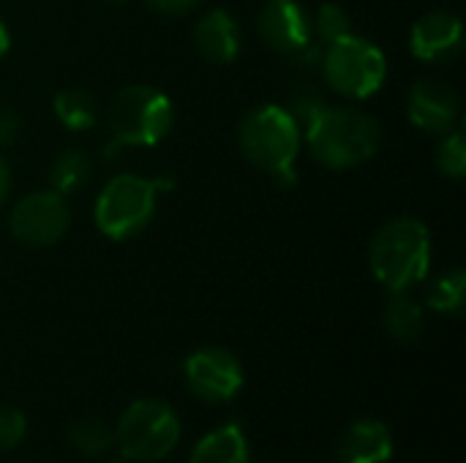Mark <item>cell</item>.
<instances>
[{
  "label": "cell",
  "mask_w": 466,
  "mask_h": 463,
  "mask_svg": "<svg viewBox=\"0 0 466 463\" xmlns=\"http://www.w3.org/2000/svg\"><path fill=\"white\" fill-rule=\"evenodd\" d=\"M188 390L208 404H227L243 390L240 360L221 347H202L183 363Z\"/></svg>",
  "instance_id": "cell-9"
},
{
  "label": "cell",
  "mask_w": 466,
  "mask_h": 463,
  "mask_svg": "<svg viewBox=\"0 0 466 463\" xmlns=\"http://www.w3.org/2000/svg\"><path fill=\"white\" fill-rule=\"evenodd\" d=\"M238 142L243 156L270 175L279 188H292L298 183L295 161L303 145V131L279 104H262L243 115L238 128Z\"/></svg>",
  "instance_id": "cell-1"
},
{
  "label": "cell",
  "mask_w": 466,
  "mask_h": 463,
  "mask_svg": "<svg viewBox=\"0 0 466 463\" xmlns=\"http://www.w3.org/2000/svg\"><path fill=\"white\" fill-rule=\"evenodd\" d=\"M8 191H11V169H8L5 158H0V207L8 199Z\"/></svg>",
  "instance_id": "cell-27"
},
{
  "label": "cell",
  "mask_w": 466,
  "mask_h": 463,
  "mask_svg": "<svg viewBox=\"0 0 466 463\" xmlns=\"http://www.w3.org/2000/svg\"><path fill=\"white\" fill-rule=\"evenodd\" d=\"M459 112H461L459 93L448 82L426 76L412 85L410 98H407V115L412 126H418L420 131L445 136L456 128Z\"/></svg>",
  "instance_id": "cell-11"
},
{
  "label": "cell",
  "mask_w": 466,
  "mask_h": 463,
  "mask_svg": "<svg viewBox=\"0 0 466 463\" xmlns=\"http://www.w3.org/2000/svg\"><path fill=\"white\" fill-rule=\"evenodd\" d=\"M322 71L336 93L347 98H371L388 79V57L374 41L350 33L325 46Z\"/></svg>",
  "instance_id": "cell-6"
},
{
  "label": "cell",
  "mask_w": 466,
  "mask_h": 463,
  "mask_svg": "<svg viewBox=\"0 0 466 463\" xmlns=\"http://www.w3.org/2000/svg\"><path fill=\"white\" fill-rule=\"evenodd\" d=\"M466 303V273L461 267H451L442 273L426 295V306L445 317H461Z\"/></svg>",
  "instance_id": "cell-19"
},
{
  "label": "cell",
  "mask_w": 466,
  "mask_h": 463,
  "mask_svg": "<svg viewBox=\"0 0 466 463\" xmlns=\"http://www.w3.org/2000/svg\"><path fill=\"white\" fill-rule=\"evenodd\" d=\"M11 235L30 248H46L63 240L71 226V207L57 191H33L11 207Z\"/></svg>",
  "instance_id": "cell-8"
},
{
  "label": "cell",
  "mask_w": 466,
  "mask_h": 463,
  "mask_svg": "<svg viewBox=\"0 0 466 463\" xmlns=\"http://www.w3.org/2000/svg\"><path fill=\"white\" fill-rule=\"evenodd\" d=\"M369 265L374 278L393 295L418 287L431 267V235L426 224L412 216L390 218L369 246Z\"/></svg>",
  "instance_id": "cell-2"
},
{
  "label": "cell",
  "mask_w": 466,
  "mask_h": 463,
  "mask_svg": "<svg viewBox=\"0 0 466 463\" xmlns=\"http://www.w3.org/2000/svg\"><path fill=\"white\" fill-rule=\"evenodd\" d=\"M437 169L451 180H464L466 175V134L453 128L442 136L437 147Z\"/></svg>",
  "instance_id": "cell-21"
},
{
  "label": "cell",
  "mask_w": 466,
  "mask_h": 463,
  "mask_svg": "<svg viewBox=\"0 0 466 463\" xmlns=\"http://www.w3.org/2000/svg\"><path fill=\"white\" fill-rule=\"evenodd\" d=\"M464 22L453 11H429L410 30V49L423 63H448L461 55Z\"/></svg>",
  "instance_id": "cell-12"
},
{
  "label": "cell",
  "mask_w": 466,
  "mask_h": 463,
  "mask_svg": "<svg viewBox=\"0 0 466 463\" xmlns=\"http://www.w3.org/2000/svg\"><path fill=\"white\" fill-rule=\"evenodd\" d=\"M90 172H93L90 156L79 147H68L60 156H55L49 166V186L52 191L68 196V194L82 191L90 183Z\"/></svg>",
  "instance_id": "cell-16"
},
{
  "label": "cell",
  "mask_w": 466,
  "mask_h": 463,
  "mask_svg": "<svg viewBox=\"0 0 466 463\" xmlns=\"http://www.w3.org/2000/svg\"><path fill=\"white\" fill-rule=\"evenodd\" d=\"M172 180H147L139 175L112 177L96 199V224L109 240H131L147 229L156 216L158 188H169Z\"/></svg>",
  "instance_id": "cell-5"
},
{
  "label": "cell",
  "mask_w": 466,
  "mask_h": 463,
  "mask_svg": "<svg viewBox=\"0 0 466 463\" xmlns=\"http://www.w3.org/2000/svg\"><path fill=\"white\" fill-rule=\"evenodd\" d=\"M27 431V420L19 409L14 407H0V453L14 450Z\"/></svg>",
  "instance_id": "cell-24"
},
{
  "label": "cell",
  "mask_w": 466,
  "mask_h": 463,
  "mask_svg": "<svg viewBox=\"0 0 466 463\" xmlns=\"http://www.w3.org/2000/svg\"><path fill=\"white\" fill-rule=\"evenodd\" d=\"M248 439L238 423H227L197 442L188 463H248Z\"/></svg>",
  "instance_id": "cell-15"
},
{
  "label": "cell",
  "mask_w": 466,
  "mask_h": 463,
  "mask_svg": "<svg viewBox=\"0 0 466 463\" xmlns=\"http://www.w3.org/2000/svg\"><path fill=\"white\" fill-rule=\"evenodd\" d=\"M22 131L19 112L8 104H0V145H11Z\"/></svg>",
  "instance_id": "cell-25"
},
{
  "label": "cell",
  "mask_w": 466,
  "mask_h": 463,
  "mask_svg": "<svg viewBox=\"0 0 466 463\" xmlns=\"http://www.w3.org/2000/svg\"><path fill=\"white\" fill-rule=\"evenodd\" d=\"M314 30H317L319 41L328 46V44L352 33V16L339 3H322L317 8V16H314Z\"/></svg>",
  "instance_id": "cell-22"
},
{
  "label": "cell",
  "mask_w": 466,
  "mask_h": 463,
  "mask_svg": "<svg viewBox=\"0 0 466 463\" xmlns=\"http://www.w3.org/2000/svg\"><path fill=\"white\" fill-rule=\"evenodd\" d=\"M8 46H11V33H8V27H5V22L0 19V57L8 52Z\"/></svg>",
  "instance_id": "cell-28"
},
{
  "label": "cell",
  "mask_w": 466,
  "mask_h": 463,
  "mask_svg": "<svg viewBox=\"0 0 466 463\" xmlns=\"http://www.w3.org/2000/svg\"><path fill=\"white\" fill-rule=\"evenodd\" d=\"M109 3H117V5H123V3H128V0H109Z\"/></svg>",
  "instance_id": "cell-29"
},
{
  "label": "cell",
  "mask_w": 466,
  "mask_h": 463,
  "mask_svg": "<svg viewBox=\"0 0 466 463\" xmlns=\"http://www.w3.org/2000/svg\"><path fill=\"white\" fill-rule=\"evenodd\" d=\"M194 46L210 63H218V65L235 63L243 46L240 25L224 8H210L194 25Z\"/></svg>",
  "instance_id": "cell-13"
},
{
  "label": "cell",
  "mask_w": 466,
  "mask_h": 463,
  "mask_svg": "<svg viewBox=\"0 0 466 463\" xmlns=\"http://www.w3.org/2000/svg\"><path fill=\"white\" fill-rule=\"evenodd\" d=\"M393 456V434L382 420L352 423L336 448V463H388Z\"/></svg>",
  "instance_id": "cell-14"
},
{
  "label": "cell",
  "mask_w": 466,
  "mask_h": 463,
  "mask_svg": "<svg viewBox=\"0 0 466 463\" xmlns=\"http://www.w3.org/2000/svg\"><path fill=\"white\" fill-rule=\"evenodd\" d=\"M257 30L273 52L289 57H298L314 44V16L298 0H265Z\"/></svg>",
  "instance_id": "cell-10"
},
{
  "label": "cell",
  "mask_w": 466,
  "mask_h": 463,
  "mask_svg": "<svg viewBox=\"0 0 466 463\" xmlns=\"http://www.w3.org/2000/svg\"><path fill=\"white\" fill-rule=\"evenodd\" d=\"M115 442L128 461H161L180 442V418L158 398H139L120 415Z\"/></svg>",
  "instance_id": "cell-7"
},
{
  "label": "cell",
  "mask_w": 466,
  "mask_h": 463,
  "mask_svg": "<svg viewBox=\"0 0 466 463\" xmlns=\"http://www.w3.org/2000/svg\"><path fill=\"white\" fill-rule=\"evenodd\" d=\"M385 330L396 338V341H415L423 327H426V311L418 300H412L407 292H399L390 297V303L385 306L382 314Z\"/></svg>",
  "instance_id": "cell-17"
},
{
  "label": "cell",
  "mask_w": 466,
  "mask_h": 463,
  "mask_svg": "<svg viewBox=\"0 0 466 463\" xmlns=\"http://www.w3.org/2000/svg\"><path fill=\"white\" fill-rule=\"evenodd\" d=\"M325 106H328V101H325L314 87H298V90H292V93L287 96V104H284V109H287L289 117L298 123L300 131H306V128L322 115Z\"/></svg>",
  "instance_id": "cell-23"
},
{
  "label": "cell",
  "mask_w": 466,
  "mask_h": 463,
  "mask_svg": "<svg viewBox=\"0 0 466 463\" xmlns=\"http://www.w3.org/2000/svg\"><path fill=\"white\" fill-rule=\"evenodd\" d=\"M311 156L328 169H355L371 161L382 145L380 123L352 106H325L322 115L303 131Z\"/></svg>",
  "instance_id": "cell-3"
},
{
  "label": "cell",
  "mask_w": 466,
  "mask_h": 463,
  "mask_svg": "<svg viewBox=\"0 0 466 463\" xmlns=\"http://www.w3.org/2000/svg\"><path fill=\"white\" fill-rule=\"evenodd\" d=\"M175 126V104L169 96L153 85H126L115 93L109 104V131L112 142L104 156L112 161L126 145L153 147Z\"/></svg>",
  "instance_id": "cell-4"
},
{
  "label": "cell",
  "mask_w": 466,
  "mask_h": 463,
  "mask_svg": "<svg viewBox=\"0 0 466 463\" xmlns=\"http://www.w3.org/2000/svg\"><path fill=\"white\" fill-rule=\"evenodd\" d=\"M68 442L82 453V456H104L115 445V428L104 418H82L68 426Z\"/></svg>",
  "instance_id": "cell-20"
},
{
  "label": "cell",
  "mask_w": 466,
  "mask_h": 463,
  "mask_svg": "<svg viewBox=\"0 0 466 463\" xmlns=\"http://www.w3.org/2000/svg\"><path fill=\"white\" fill-rule=\"evenodd\" d=\"M52 109L57 115V120L68 128V131H87L96 126V115H98V104L96 98L82 90V87H66L55 96Z\"/></svg>",
  "instance_id": "cell-18"
},
{
  "label": "cell",
  "mask_w": 466,
  "mask_h": 463,
  "mask_svg": "<svg viewBox=\"0 0 466 463\" xmlns=\"http://www.w3.org/2000/svg\"><path fill=\"white\" fill-rule=\"evenodd\" d=\"M202 0H147V5L164 16H183L194 8H199Z\"/></svg>",
  "instance_id": "cell-26"
},
{
  "label": "cell",
  "mask_w": 466,
  "mask_h": 463,
  "mask_svg": "<svg viewBox=\"0 0 466 463\" xmlns=\"http://www.w3.org/2000/svg\"><path fill=\"white\" fill-rule=\"evenodd\" d=\"M112 463H123V461H112Z\"/></svg>",
  "instance_id": "cell-30"
}]
</instances>
